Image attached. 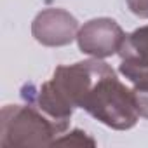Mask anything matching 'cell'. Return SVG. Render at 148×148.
<instances>
[{
	"label": "cell",
	"mask_w": 148,
	"mask_h": 148,
	"mask_svg": "<svg viewBox=\"0 0 148 148\" xmlns=\"http://www.w3.org/2000/svg\"><path fill=\"white\" fill-rule=\"evenodd\" d=\"M80 108H84L101 124L117 131H127L134 127L139 119L134 91L127 89L117 79L110 64L99 73Z\"/></svg>",
	"instance_id": "obj_1"
},
{
	"label": "cell",
	"mask_w": 148,
	"mask_h": 148,
	"mask_svg": "<svg viewBox=\"0 0 148 148\" xmlns=\"http://www.w3.org/2000/svg\"><path fill=\"white\" fill-rule=\"evenodd\" d=\"M61 127L33 105H5L0 113L4 148H40L54 145Z\"/></svg>",
	"instance_id": "obj_2"
},
{
	"label": "cell",
	"mask_w": 148,
	"mask_h": 148,
	"mask_svg": "<svg viewBox=\"0 0 148 148\" xmlns=\"http://www.w3.org/2000/svg\"><path fill=\"white\" fill-rule=\"evenodd\" d=\"M125 40V33L115 19L110 18H96L79 30L77 42L79 49L84 54L92 58H108L119 54L122 44Z\"/></svg>",
	"instance_id": "obj_3"
},
{
	"label": "cell",
	"mask_w": 148,
	"mask_h": 148,
	"mask_svg": "<svg viewBox=\"0 0 148 148\" xmlns=\"http://www.w3.org/2000/svg\"><path fill=\"white\" fill-rule=\"evenodd\" d=\"M79 21L64 9L51 7L37 14L32 23L35 40L47 47H63L71 44L79 33Z\"/></svg>",
	"instance_id": "obj_4"
},
{
	"label": "cell",
	"mask_w": 148,
	"mask_h": 148,
	"mask_svg": "<svg viewBox=\"0 0 148 148\" xmlns=\"http://www.w3.org/2000/svg\"><path fill=\"white\" fill-rule=\"evenodd\" d=\"M119 56L120 73L134 84V89L148 91V25L125 35Z\"/></svg>",
	"instance_id": "obj_5"
},
{
	"label": "cell",
	"mask_w": 148,
	"mask_h": 148,
	"mask_svg": "<svg viewBox=\"0 0 148 148\" xmlns=\"http://www.w3.org/2000/svg\"><path fill=\"white\" fill-rule=\"evenodd\" d=\"M77 145V146H82V145H89V146H96V141L92 138H89L84 131L80 129H73L71 132L64 134V136H58L54 145Z\"/></svg>",
	"instance_id": "obj_6"
}]
</instances>
